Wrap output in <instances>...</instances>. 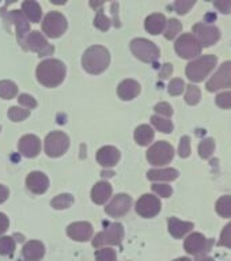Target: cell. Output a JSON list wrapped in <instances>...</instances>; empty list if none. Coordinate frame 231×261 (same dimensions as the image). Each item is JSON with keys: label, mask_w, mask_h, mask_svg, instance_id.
Instances as JSON below:
<instances>
[{"label": "cell", "mask_w": 231, "mask_h": 261, "mask_svg": "<svg viewBox=\"0 0 231 261\" xmlns=\"http://www.w3.org/2000/svg\"><path fill=\"white\" fill-rule=\"evenodd\" d=\"M0 130H2V126H0Z\"/></svg>", "instance_id": "cell-54"}, {"label": "cell", "mask_w": 231, "mask_h": 261, "mask_svg": "<svg viewBox=\"0 0 231 261\" xmlns=\"http://www.w3.org/2000/svg\"><path fill=\"white\" fill-rule=\"evenodd\" d=\"M6 20L10 22V23L15 24L18 42H19L22 48H24V41H26V37L30 33V23L26 19V16L23 15V12L19 11V10H12L6 15Z\"/></svg>", "instance_id": "cell-13"}, {"label": "cell", "mask_w": 231, "mask_h": 261, "mask_svg": "<svg viewBox=\"0 0 231 261\" xmlns=\"http://www.w3.org/2000/svg\"><path fill=\"white\" fill-rule=\"evenodd\" d=\"M201 98L200 89L195 85L187 86V94H185V101L188 105H197Z\"/></svg>", "instance_id": "cell-36"}, {"label": "cell", "mask_w": 231, "mask_h": 261, "mask_svg": "<svg viewBox=\"0 0 231 261\" xmlns=\"http://www.w3.org/2000/svg\"><path fill=\"white\" fill-rule=\"evenodd\" d=\"M215 208L222 218H231V196H222L216 201Z\"/></svg>", "instance_id": "cell-32"}, {"label": "cell", "mask_w": 231, "mask_h": 261, "mask_svg": "<svg viewBox=\"0 0 231 261\" xmlns=\"http://www.w3.org/2000/svg\"><path fill=\"white\" fill-rule=\"evenodd\" d=\"M18 94V87L14 82L2 81L0 82V98L3 99H11Z\"/></svg>", "instance_id": "cell-30"}, {"label": "cell", "mask_w": 231, "mask_h": 261, "mask_svg": "<svg viewBox=\"0 0 231 261\" xmlns=\"http://www.w3.org/2000/svg\"><path fill=\"white\" fill-rule=\"evenodd\" d=\"M140 94V85L134 79L122 81L117 87V95L122 101H131Z\"/></svg>", "instance_id": "cell-21"}, {"label": "cell", "mask_w": 231, "mask_h": 261, "mask_svg": "<svg viewBox=\"0 0 231 261\" xmlns=\"http://www.w3.org/2000/svg\"><path fill=\"white\" fill-rule=\"evenodd\" d=\"M193 36L199 44L201 45V48H208L211 45L216 44L220 38V32L219 29L214 26V24H207V23H196L193 26Z\"/></svg>", "instance_id": "cell-11"}, {"label": "cell", "mask_w": 231, "mask_h": 261, "mask_svg": "<svg viewBox=\"0 0 231 261\" xmlns=\"http://www.w3.org/2000/svg\"><path fill=\"white\" fill-rule=\"evenodd\" d=\"M18 150L26 158H34L40 154L41 140L34 135H24L18 143Z\"/></svg>", "instance_id": "cell-17"}, {"label": "cell", "mask_w": 231, "mask_h": 261, "mask_svg": "<svg viewBox=\"0 0 231 261\" xmlns=\"http://www.w3.org/2000/svg\"><path fill=\"white\" fill-rule=\"evenodd\" d=\"M208 91H218L222 89H231V61H226L220 65L206 85Z\"/></svg>", "instance_id": "cell-10"}, {"label": "cell", "mask_w": 231, "mask_h": 261, "mask_svg": "<svg viewBox=\"0 0 231 261\" xmlns=\"http://www.w3.org/2000/svg\"><path fill=\"white\" fill-rule=\"evenodd\" d=\"M22 11H23V15L28 18L30 22H40L41 16H42V11H41L40 4L37 2H33V0H26L22 3Z\"/></svg>", "instance_id": "cell-27"}, {"label": "cell", "mask_w": 231, "mask_h": 261, "mask_svg": "<svg viewBox=\"0 0 231 261\" xmlns=\"http://www.w3.org/2000/svg\"><path fill=\"white\" fill-rule=\"evenodd\" d=\"M52 207L55 210H65V208H69L73 204V197L68 193H63V195L56 196L55 199L52 200Z\"/></svg>", "instance_id": "cell-33"}, {"label": "cell", "mask_w": 231, "mask_h": 261, "mask_svg": "<svg viewBox=\"0 0 231 261\" xmlns=\"http://www.w3.org/2000/svg\"><path fill=\"white\" fill-rule=\"evenodd\" d=\"M8 226H10V220H8L7 216L0 212V236L7 231Z\"/></svg>", "instance_id": "cell-49"}, {"label": "cell", "mask_w": 231, "mask_h": 261, "mask_svg": "<svg viewBox=\"0 0 231 261\" xmlns=\"http://www.w3.org/2000/svg\"><path fill=\"white\" fill-rule=\"evenodd\" d=\"M151 189H152L157 195L161 196V197H165V199H167V197H170V196L173 195V189H171L170 185H166V184H154V185L151 187Z\"/></svg>", "instance_id": "cell-43"}, {"label": "cell", "mask_w": 231, "mask_h": 261, "mask_svg": "<svg viewBox=\"0 0 231 261\" xmlns=\"http://www.w3.org/2000/svg\"><path fill=\"white\" fill-rule=\"evenodd\" d=\"M135 142L138 143L139 146H148L152 140H154V129L151 128L150 125H143L138 126L136 130H135Z\"/></svg>", "instance_id": "cell-28"}, {"label": "cell", "mask_w": 231, "mask_h": 261, "mask_svg": "<svg viewBox=\"0 0 231 261\" xmlns=\"http://www.w3.org/2000/svg\"><path fill=\"white\" fill-rule=\"evenodd\" d=\"M174 261H192L191 258H188V257H181V258H177V260Z\"/></svg>", "instance_id": "cell-53"}, {"label": "cell", "mask_w": 231, "mask_h": 261, "mask_svg": "<svg viewBox=\"0 0 231 261\" xmlns=\"http://www.w3.org/2000/svg\"><path fill=\"white\" fill-rule=\"evenodd\" d=\"M193 223L192 222H183L177 218H170L169 219V232L174 238H183L192 231Z\"/></svg>", "instance_id": "cell-25"}, {"label": "cell", "mask_w": 231, "mask_h": 261, "mask_svg": "<svg viewBox=\"0 0 231 261\" xmlns=\"http://www.w3.org/2000/svg\"><path fill=\"white\" fill-rule=\"evenodd\" d=\"M124 238V227L121 223H112L104 230L102 232L97 234L93 240L94 248H99L104 245H120Z\"/></svg>", "instance_id": "cell-8"}, {"label": "cell", "mask_w": 231, "mask_h": 261, "mask_svg": "<svg viewBox=\"0 0 231 261\" xmlns=\"http://www.w3.org/2000/svg\"><path fill=\"white\" fill-rule=\"evenodd\" d=\"M214 150H215V142L214 139H203L199 144V155L203 159H208L214 154Z\"/></svg>", "instance_id": "cell-34"}, {"label": "cell", "mask_w": 231, "mask_h": 261, "mask_svg": "<svg viewBox=\"0 0 231 261\" xmlns=\"http://www.w3.org/2000/svg\"><path fill=\"white\" fill-rule=\"evenodd\" d=\"M183 30V24L179 22L178 19H174V18H171L170 20H167L166 22V28H165V37H166V40H174L175 37L178 36L179 33Z\"/></svg>", "instance_id": "cell-29"}, {"label": "cell", "mask_w": 231, "mask_h": 261, "mask_svg": "<svg viewBox=\"0 0 231 261\" xmlns=\"http://www.w3.org/2000/svg\"><path fill=\"white\" fill-rule=\"evenodd\" d=\"M216 105L222 109H231V91H223L216 95Z\"/></svg>", "instance_id": "cell-44"}, {"label": "cell", "mask_w": 231, "mask_h": 261, "mask_svg": "<svg viewBox=\"0 0 231 261\" xmlns=\"http://www.w3.org/2000/svg\"><path fill=\"white\" fill-rule=\"evenodd\" d=\"M214 6H215L218 10H219L222 14H230L231 12V0H223V2H214Z\"/></svg>", "instance_id": "cell-48"}, {"label": "cell", "mask_w": 231, "mask_h": 261, "mask_svg": "<svg viewBox=\"0 0 231 261\" xmlns=\"http://www.w3.org/2000/svg\"><path fill=\"white\" fill-rule=\"evenodd\" d=\"M45 254V246L41 241H29L22 249V257L26 261H40Z\"/></svg>", "instance_id": "cell-22"}, {"label": "cell", "mask_w": 231, "mask_h": 261, "mask_svg": "<svg viewBox=\"0 0 231 261\" xmlns=\"http://www.w3.org/2000/svg\"><path fill=\"white\" fill-rule=\"evenodd\" d=\"M95 261H117V253L110 248L99 249L95 252Z\"/></svg>", "instance_id": "cell-38"}, {"label": "cell", "mask_w": 231, "mask_h": 261, "mask_svg": "<svg viewBox=\"0 0 231 261\" xmlns=\"http://www.w3.org/2000/svg\"><path fill=\"white\" fill-rule=\"evenodd\" d=\"M131 205H132L131 196L125 195V193H118L106 205L105 212L108 215L113 216V218H120V216H124L126 212L130 211Z\"/></svg>", "instance_id": "cell-16"}, {"label": "cell", "mask_w": 231, "mask_h": 261, "mask_svg": "<svg viewBox=\"0 0 231 261\" xmlns=\"http://www.w3.org/2000/svg\"><path fill=\"white\" fill-rule=\"evenodd\" d=\"M67 234L71 240L86 242L93 237V226L89 222H75L67 227Z\"/></svg>", "instance_id": "cell-18"}, {"label": "cell", "mask_w": 231, "mask_h": 261, "mask_svg": "<svg viewBox=\"0 0 231 261\" xmlns=\"http://www.w3.org/2000/svg\"><path fill=\"white\" fill-rule=\"evenodd\" d=\"M24 49H30L33 52L38 53V56H46L52 55L53 46L45 40V37L40 32H30L24 41Z\"/></svg>", "instance_id": "cell-14"}, {"label": "cell", "mask_w": 231, "mask_h": 261, "mask_svg": "<svg viewBox=\"0 0 231 261\" xmlns=\"http://www.w3.org/2000/svg\"><path fill=\"white\" fill-rule=\"evenodd\" d=\"M155 112L165 118L171 117V114H173V109H171V106L167 102H159L158 105L155 106Z\"/></svg>", "instance_id": "cell-46"}, {"label": "cell", "mask_w": 231, "mask_h": 261, "mask_svg": "<svg viewBox=\"0 0 231 261\" xmlns=\"http://www.w3.org/2000/svg\"><path fill=\"white\" fill-rule=\"evenodd\" d=\"M166 18L163 14H151L150 16H147L146 22H144V28L150 34L157 36L165 30L166 28Z\"/></svg>", "instance_id": "cell-24"}, {"label": "cell", "mask_w": 231, "mask_h": 261, "mask_svg": "<svg viewBox=\"0 0 231 261\" xmlns=\"http://www.w3.org/2000/svg\"><path fill=\"white\" fill-rule=\"evenodd\" d=\"M151 122H152V125L157 128L158 130L163 132V134H171L173 132V122L169 120V118L161 117V116H152L151 117Z\"/></svg>", "instance_id": "cell-31"}, {"label": "cell", "mask_w": 231, "mask_h": 261, "mask_svg": "<svg viewBox=\"0 0 231 261\" xmlns=\"http://www.w3.org/2000/svg\"><path fill=\"white\" fill-rule=\"evenodd\" d=\"M65 65L63 61L56 59H48L41 61L37 67V79L45 87H57L63 83L65 77Z\"/></svg>", "instance_id": "cell-1"}, {"label": "cell", "mask_w": 231, "mask_h": 261, "mask_svg": "<svg viewBox=\"0 0 231 261\" xmlns=\"http://www.w3.org/2000/svg\"><path fill=\"white\" fill-rule=\"evenodd\" d=\"M15 250V242L11 237H0V254L10 256Z\"/></svg>", "instance_id": "cell-37"}, {"label": "cell", "mask_w": 231, "mask_h": 261, "mask_svg": "<svg viewBox=\"0 0 231 261\" xmlns=\"http://www.w3.org/2000/svg\"><path fill=\"white\" fill-rule=\"evenodd\" d=\"M196 261H214V258H211V257H200Z\"/></svg>", "instance_id": "cell-52"}, {"label": "cell", "mask_w": 231, "mask_h": 261, "mask_svg": "<svg viewBox=\"0 0 231 261\" xmlns=\"http://www.w3.org/2000/svg\"><path fill=\"white\" fill-rule=\"evenodd\" d=\"M220 245L231 249V223H228L220 232Z\"/></svg>", "instance_id": "cell-47"}, {"label": "cell", "mask_w": 231, "mask_h": 261, "mask_svg": "<svg viewBox=\"0 0 231 261\" xmlns=\"http://www.w3.org/2000/svg\"><path fill=\"white\" fill-rule=\"evenodd\" d=\"M161 200L154 195H143L136 203V212L143 218H154L161 211Z\"/></svg>", "instance_id": "cell-15"}, {"label": "cell", "mask_w": 231, "mask_h": 261, "mask_svg": "<svg viewBox=\"0 0 231 261\" xmlns=\"http://www.w3.org/2000/svg\"><path fill=\"white\" fill-rule=\"evenodd\" d=\"M110 24H112V20L104 14L102 10H98L95 20H94V26L97 29H99V30H102V32H106V30L110 28Z\"/></svg>", "instance_id": "cell-39"}, {"label": "cell", "mask_w": 231, "mask_h": 261, "mask_svg": "<svg viewBox=\"0 0 231 261\" xmlns=\"http://www.w3.org/2000/svg\"><path fill=\"white\" fill-rule=\"evenodd\" d=\"M174 48L179 57L188 59V60L197 57L201 53V45L191 33H187V34H183L179 37L178 40L175 41Z\"/></svg>", "instance_id": "cell-9"}, {"label": "cell", "mask_w": 231, "mask_h": 261, "mask_svg": "<svg viewBox=\"0 0 231 261\" xmlns=\"http://www.w3.org/2000/svg\"><path fill=\"white\" fill-rule=\"evenodd\" d=\"M67 30V19L61 12L50 11L42 20V32L49 38H59Z\"/></svg>", "instance_id": "cell-7"}, {"label": "cell", "mask_w": 231, "mask_h": 261, "mask_svg": "<svg viewBox=\"0 0 231 261\" xmlns=\"http://www.w3.org/2000/svg\"><path fill=\"white\" fill-rule=\"evenodd\" d=\"M120 161V151L113 146H105L97 151V162L104 167L116 166Z\"/></svg>", "instance_id": "cell-20"}, {"label": "cell", "mask_w": 231, "mask_h": 261, "mask_svg": "<svg viewBox=\"0 0 231 261\" xmlns=\"http://www.w3.org/2000/svg\"><path fill=\"white\" fill-rule=\"evenodd\" d=\"M195 4V0H177L174 3V10L178 12L179 15H184V14H187Z\"/></svg>", "instance_id": "cell-41"}, {"label": "cell", "mask_w": 231, "mask_h": 261, "mask_svg": "<svg viewBox=\"0 0 231 261\" xmlns=\"http://www.w3.org/2000/svg\"><path fill=\"white\" fill-rule=\"evenodd\" d=\"M18 102H19V105L24 106L28 109H34V108H37L36 98L29 95V94H20L19 98H18Z\"/></svg>", "instance_id": "cell-45"}, {"label": "cell", "mask_w": 231, "mask_h": 261, "mask_svg": "<svg viewBox=\"0 0 231 261\" xmlns=\"http://www.w3.org/2000/svg\"><path fill=\"white\" fill-rule=\"evenodd\" d=\"M30 116V110L29 109H22L18 106H12L8 109V118L14 122L23 121Z\"/></svg>", "instance_id": "cell-35"}, {"label": "cell", "mask_w": 231, "mask_h": 261, "mask_svg": "<svg viewBox=\"0 0 231 261\" xmlns=\"http://www.w3.org/2000/svg\"><path fill=\"white\" fill-rule=\"evenodd\" d=\"M26 187L32 193L42 195L48 191L49 179L42 171H32L26 178Z\"/></svg>", "instance_id": "cell-19"}, {"label": "cell", "mask_w": 231, "mask_h": 261, "mask_svg": "<svg viewBox=\"0 0 231 261\" xmlns=\"http://www.w3.org/2000/svg\"><path fill=\"white\" fill-rule=\"evenodd\" d=\"M112 187L109 182L106 181H99L94 185L93 191H91V199L95 204H105L112 196Z\"/></svg>", "instance_id": "cell-23"}, {"label": "cell", "mask_w": 231, "mask_h": 261, "mask_svg": "<svg viewBox=\"0 0 231 261\" xmlns=\"http://www.w3.org/2000/svg\"><path fill=\"white\" fill-rule=\"evenodd\" d=\"M147 178L150 181H174L178 178V170L167 167V169H152L147 173Z\"/></svg>", "instance_id": "cell-26"}, {"label": "cell", "mask_w": 231, "mask_h": 261, "mask_svg": "<svg viewBox=\"0 0 231 261\" xmlns=\"http://www.w3.org/2000/svg\"><path fill=\"white\" fill-rule=\"evenodd\" d=\"M184 89H185V83H184L183 79H179V77H175L173 81L169 83V94L170 95H179V94L183 93Z\"/></svg>", "instance_id": "cell-40"}, {"label": "cell", "mask_w": 231, "mask_h": 261, "mask_svg": "<svg viewBox=\"0 0 231 261\" xmlns=\"http://www.w3.org/2000/svg\"><path fill=\"white\" fill-rule=\"evenodd\" d=\"M211 244L212 241L207 240L201 232H192L191 236L185 240L184 248L192 256H200V254L210 252Z\"/></svg>", "instance_id": "cell-12"}, {"label": "cell", "mask_w": 231, "mask_h": 261, "mask_svg": "<svg viewBox=\"0 0 231 261\" xmlns=\"http://www.w3.org/2000/svg\"><path fill=\"white\" fill-rule=\"evenodd\" d=\"M178 155L181 158H188L191 155V139H189V136H183L179 140Z\"/></svg>", "instance_id": "cell-42"}, {"label": "cell", "mask_w": 231, "mask_h": 261, "mask_svg": "<svg viewBox=\"0 0 231 261\" xmlns=\"http://www.w3.org/2000/svg\"><path fill=\"white\" fill-rule=\"evenodd\" d=\"M174 158V148L170 143L157 142L154 146H151L147 151V159L154 166H165L170 163Z\"/></svg>", "instance_id": "cell-5"}, {"label": "cell", "mask_w": 231, "mask_h": 261, "mask_svg": "<svg viewBox=\"0 0 231 261\" xmlns=\"http://www.w3.org/2000/svg\"><path fill=\"white\" fill-rule=\"evenodd\" d=\"M130 46L135 56L144 63H155L161 56L158 46L146 38H135L131 41Z\"/></svg>", "instance_id": "cell-4"}, {"label": "cell", "mask_w": 231, "mask_h": 261, "mask_svg": "<svg viewBox=\"0 0 231 261\" xmlns=\"http://www.w3.org/2000/svg\"><path fill=\"white\" fill-rule=\"evenodd\" d=\"M216 63H218V57L214 56V55L201 56L191 61L185 69L188 79L191 82H195V83L203 82L212 72V69L215 68Z\"/></svg>", "instance_id": "cell-3"}, {"label": "cell", "mask_w": 231, "mask_h": 261, "mask_svg": "<svg viewBox=\"0 0 231 261\" xmlns=\"http://www.w3.org/2000/svg\"><path fill=\"white\" fill-rule=\"evenodd\" d=\"M69 147V138L64 132L60 130H55L45 138V152L49 155L50 158H57L67 152Z\"/></svg>", "instance_id": "cell-6"}, {"label": "cell", "mask_w": 231, "mask_h": 261, "mask_svg": "<svg viewBox=\"0 0 231 261\" xmlns=\"http://www.w3.org/2000/svg\"><path fill=\"white\" fill-rule=\"evenodd\" d=\"M8 196H10L8 188L4 187V185H0V204L4 203V201L8 199Z\"/></svg>", "instance_id": "cell-51"}, {"label": "cell", "mask_w": 231, "mask_h": 261, "mask_svg": "<svg viewBox=\"0 0 231 261\" xmlns=\"http://www.w3.org/2000/svg\"><path fill=\"white\" fill-rule=\"evenodd\" d=\"M82 64L86 72L93 73V75L102 73L110 64L109 50L101 45L90 46L82 57Z\"/></svg>", "instance_id": "cell-2"}, {"label": "cell", "mask_w": 231, "mask_h": 261, "mask_svg": "<svg viewBox=\"0 0 231 261\" xmlns=\"http://www.w3.org/2000/svg\"><path fill=\"white\" fill-rule=\"evenodd\" d=\"M173 72V65L170 63H166V64H163L162 69H161V72H159V76L162 77V79H166L169 77Z\"/></svg>", "instance_id": "cell-50"}]
</instances>
